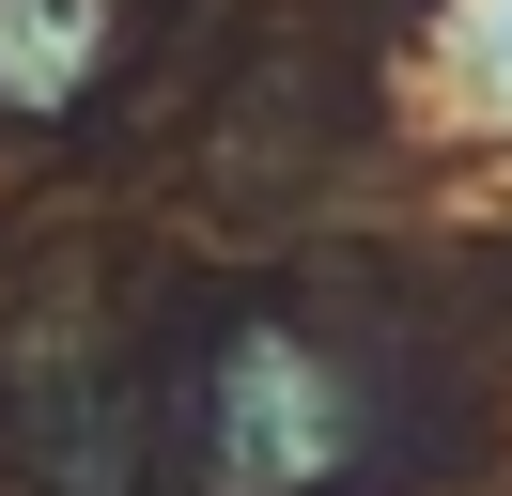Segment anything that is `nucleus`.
<instances>
[{
	"label": "nucleus",
	"mask_w": 512,
	"mask_h": 496,
	"mask_svg": "<svg viewBox=\"0 0 512 496\" xmlns=\"http://www.w3.org/2000/svg\"><path fill=\"white\" fill-rule=\"evenodd\" d=\"M357 465V388L326 341L295 326H233L218 372H202V481L218 496H311Z\"/></svg>",
	"instance_id": "1"
},
{
	"label": "nucleus",
	"mask_w": 512,
	"mask_h": 496,
	"mask_svg": "<svg viewBox=\"0 0 512 496\" xmlns=\"http://www.w3.org/2000/svg\"><path fill=\"white\" fill-rule=\"evenodd\" d=\"M109 31H125V0H0V109H16V124H63L78 93H94Z\"/></svg>",
	"instance_id": "2"
},
{
	"label": "nucleus",
	"mask_w": 512,
	"mask_h": 496,
	"mask_svg": "<svg viewBox=\"0 0 512 496\" xmlns=\"http://www.w3.org/2000/svg\"><path fill=\"white\" fill-rule=\"evenodd\" d=\"M497 47H512V16H497Z\"/></svg>",
	"instance_id": "3"
}]
</instances>
